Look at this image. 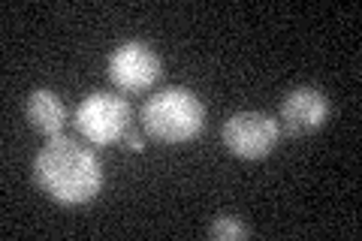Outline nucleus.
Listing matches in <instances>:
<instances>
[{
    "label": "nucleus",
    "instance_id": "nucleus-3",
    "mask_svg": "<svg viewBox=\"0 0 362 241\" xmlns=\"http://www.w3.org/2000/svg\"><path fill=\"white\" fill-rule=\"evenodd\" d=\"M73 121L90 145H115L130 130V102L112 90H94L76 106Z\"/></svg>",
    "mask_w": 362,
    "mask_h": 241
},
{
    "label": "nucleus",
    "instance_id": "nucleus-6",
    "mask_svg": "<svg viewBox=\"0 0 362 241\" xmlns=\"http://www.w3.org/2000/svg\"><path fill=\"white\" fill-rule=\"evenodd\" d=\"M329 121V97L320 88L299 85L281 100V127L290 136H311Z\"/></svg>",
    "mask_w": 362,
    "mask_h": 241
},
{
    "label": "nucleus",
    "instance_id": "nucleus-9",
    "mask_svg": "<svg viewBox=\"0 0 362 241\" xmlns=\"http://www.w3.org/2000/svg\"><path fill=\"white\" fill-rule=\"evenodd\" d=\"M124 145H127L130 151H145V139H142V133H130V130H127V136H124Z\"/></svg>",
    "mask_w": 362,
    "mask_h": 241
},
{
    "label": "nucleus",
    "instance_id": "nucleus-5",
    "mask_svg": "<svg viewBox=\"0 0 362 241\" xmlns=\"http://www.w3.org/2000/svg\"><path fill=\"white\" fill-rule=\"evenodd\" d=\"M223 145L242 160H259L275 151L281 139V124L269 112H235L223 124Z\"/></svg>",
    "mask_w": 362,
    "mask_h": 241
},
{
    "label": "nucleus",
    "instance_id": "nucleus-2",
    "mask_svg": "<svg viewBox=\"0 0 362 241\" xmlns=\"http://www.w3.org/2000/svg\"><path fill=\"white\" fill-rule=\"evenodd\" d=\"M142 130L163 145H185L206 127V106L190 88H163L145 100Z\"/></svg>",
    "mask_w": 362,
    "mask_h": 241
},
{
    "label": "nucleus",
    "instance_id": "nucleus-7",
    "mask_svg": "<svg viewBox=\"0 0 362 241\" xmlns=\"http://www.w3.org/2000/svg\"><path fill=\"white\" fill-rule=\"evenodd\" d=\"M28 121L30 127L42 136H61L66 124V106L64 100L49 88H40L28 97Z\"/></svg>",
    "mask_w": 362,
    "mask_h": 241
},
{
    "label": "nucleus",
    "instance_id": "nucleus-1",
    "mask_svg": "<svg viewBox=\"0 0 362 241\" xmlns=\"http://www.w3.org/2000/svg\"><path fill=\"white\" fill-rule=\"evenodd\" d=\"M33 181L61 205H85L103 187V166L88 145L70 136H52L33 160Z\"/></svg>",
    "mask_w": 362,
    "mask_h": 241
},
{
    "label": "nucleus",
    "instance_id": "nucleus-8",
    "mask_svg": "<svg viewBox=\"0 0 362 241\" xmlns=\"http://www.w3.org/2000/svg\"><path fill=\"white\" fill-rule=\"evenodd\" d=\"M209 235L214 241H239V238L247 235V226L233 214H218L211 221V226H209Z\"/></svg>",
    "mask_w": 362,
    "mask_h": 241
},
{
    "label": "nucleus",
    "instance_id": "nucleus-4",
    "mask_svg": "<svg viewBox=\"0 0 362 241\" xmlns=\"http://www.w3.org/2000/svg\"><path fill=\"white\" fill-rule=\"evenodd\" d=\"M163 76V61L148 42L127 40L109 57V78L124 94H145Z\"/></svg>",
    "mask_w": 362,
    "mask_h": 241
}]
</instances>
